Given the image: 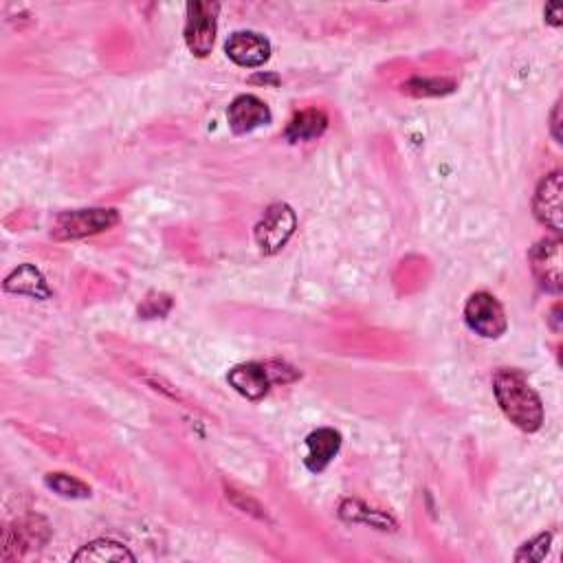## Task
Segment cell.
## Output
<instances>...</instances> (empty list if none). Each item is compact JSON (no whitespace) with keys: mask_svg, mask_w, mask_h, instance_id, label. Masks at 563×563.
<instances>
[{"mask_svg":"<svg viewBox=\"0 0 563 563\" xmlns=\"http://www.w3.org/2000/svg\"><path fill=\"white\" fill-rule=\"evenodd\" d=\"M493 392L500 410L517 429L533 434L544 425L542 399H539V394L531 388V383L526 381L520 370L502 368L495 372Z\"/></svg>","mask_w":563,"mask_h":563,"instance_id":"6da1fadb","label":"cell"},{"mask_svg":"<svg viewBox=\"0 0 563 563\" xmlns=\"http://www.w3.org/2000/svg\"><path fill=\"white\" fill-rule=\"evenodd\" d=\"M119 223V214L115 209H75V212H64L55 218L51 236L55 240H80L95 234H102L110 227Z\"/></svg>","mask_w":563,"mask_h":563,"instance_id":"7a4b0ae2","label":"cell"},{"mask_svg":"<svg viewBox=\"0 0 563 563\" xmlns=\"http://www.w3.org/2000/svg\"><path fill=\"white\" fill-rule=\"evenodd\" d=\"M218 3H203L194 0L187 5V20H185V44L196 58H207L214 49L216 31H218Z\"/></svg>","mask_w":563,"mask_h":563,"instance_id":"3957f363","label":"cell"},{"mask_svg":"<svg viewBox=\"0 0 563 563\" xmlns=\"http://www.w3.org/2000/svg\"><path fill=\"white\" fill-rule=\"evenodd\" d=\"M297 227V216L286 203H273L267 207L256 225V245L264 256L282 251L286 242L291 240Z\"/></svg>","mask_w":563,"mask_h":563,"instance_id":"277c9868","label":"cell"},{"mask_svg":"<svg viewBox=\"0 0 563 563\" xmlns=\"http://www.w3.org/2000/svg\"><path fill=\"white\" fill-rule=\"evenodd\" d=\"M465 322L484 339H498L506 333V313L500 300L491 293H473L465 306Z\"/></svg>","mask_w":563,"mask_h":563,"instance_id":"5b68a950","label":"cell"},{"mask_svg":"<svg viewBox=\"0 0 563 563\" xmlns=\"http://www.w3.org/2000/svg\"><path fill=\"white\" fill-rule=\"evenodd\" d=\"M531 269L542 289L550 293L561 291V240L544 238L531 249Z\"/></svg>","mask_w":563,"mask_h":563,"instance_id":"8992f818","label":"cell"},{"mask_svg":"<svg viewBox=\"0 0 563 563\" xmlns=\"http://www.w3.org/2000/svg\"><path fill=\"white\" fill-rule=\"evenodd\" d=\"M227 381L231 388L238 394L245 396L249 401H260L267 396L269 388L275 383L273 374V361L269 363H240L234 370L227 374Z\"/></svg>","mask_w":563,"mask_h":563,"instance_id":"52a82bcc","label":"cell"},{"mask_svg":"<svg viewBox=\"0 0 563 563\" xmlns=\"http://www.w3.org/2000/svg\"><path fill=\"white\" fill-rule=\"evenodd\" d=\"M225 51L238 66L258 69L271 58V42L258 31H236L229 36Z\"/></svg>","mask_w":563,"mask_h":563,"instance_id":"ba28073f","label":"cell"},{"mask_svg":"<svg viewBox=\"0 0 563 563\" xmlns=\"http://www.w3.org/2000/svg\"><path fill=\"white\" fill-rule=\"evenodd\" d=\"M561 190H563L561 172H553V174L544 176L542 183L537 185V192H535V198H533L535 218L544 227L553 229L555 234H561V227H563V223H561V218H563Z\"/></svg>","mask_w":563,"mask_h":563,"instance_id":"9c48e42d","label":"cell"},{"mask_svg":"<svg viewBox=\"0 0 563 563\" xmlns=\"http://www.w3.org/2000/svg\"><path fill=\"white\" fill-rule=\"evenodd\" d=\"M229 128L236 135H249V132L267 126L271 121V110L256 95H240L231 102L227 110Z\"/></svg>","mask_w":563,"mask_h":563,"instance_id":"30bf717a","label":"cell"},{"mask_svg":"<svg viewBox=\"0 0 563 563\" xmlns=\"http://www.w3.org/2000/svg\"><path fill=\"white\" fill-rule=\"evenodd\" d=\"M341 449V434L330 427L315 429L306 438V467L311 473H322Z\"/></svg>","mask_w":563,"mask_h":563,"instance_id":"8fae6325","label":"cell"},{"mask_svg":"<svg viewBox=\"0 0 563 563\" xmlns=\"http://www.w3.org/2000/svg\"><path fill=\"white\" fill-rule=\"evenodd\" d=\"M3 289L5 293L27 295L33 297V300H49L51 297L47 280H44V275L33 264H20L18 269L11 271L3 282Z\"/></svg>","mask_w":563,"mask_h":563,"instance_id":"7c38bea8","label":"cell"},{"mask_svg":"<svg viewBox=\"0 0 563 563\" xmlns=\"http://www.w3.org/2000/svg\"><path fill=\"white\" fill-rule=\"evenodd\" d=\"M326 128H328V117L324 110L308 108V110H302V113L293 115L289 126H286V130H284V137L291 143L315 141L324 135Z\"/></svg>","mask_w":563,"mask_h":563,"instance_id":"4fadbf2b","label":"cell"},{"mask_svg":"<svg viewBox=\"0 0 563 563\" xmlns=\"http://www.w3.org/2000/svg\"><path fill=\"white\" fill-rule=\"evenodd\" d=\"M339 515L348 522L368 524V526H374V528H381V531H394V528H396V522L392 520L390 515H385L377 509H368L366 504H361L357 500H346L344 504H341Z\"/></svg>","mask_w":563,"mask_h":563,"instance_id":"5bb4252c","label":"cell"},{"mask_svg":"<svg viewBox=\"0 0 563 563\" xmlns=\"http://www.w3.org/2000/svg\"><path fill=\"white\" fill-rule=\"evenodd\" d=\"M73 561H137L126 546L110 539H97V542L84 546L80 553L73 555Z\"/></svg>","mask_w":563,"mask_h":563,"instance_id":"9a60e30c","label":"cell"},{"mask_svg":"<svg viewBox=\"0 0 563 563\" xmlns=\"http://www.w3.org/2000/svg\"><path fill=\"white\" fill-rule=\"evenodd\" d=\"M44 484H47V487L53 493H58L60 498H66V500H86V498H91V487H88L86 482L69 476V473H60V471L47 473V478H44Z\"/></svg>","mask_w":563,"mask_h":563,"instance_id":"2e32d148","label":"cell"},{"mask_svg":"<svg viewBox=\"0 0 563 563\" xmlns=\"http://www.w3.org/2000/svg\"><path fill=\"white\" fill-rule=\"evenodd\" d=\"M403 91L414 97H438L456 91V82L447 77H414L403 84Z\"/></svg>","mask_w":563,"mask_h":563,"instance_id":"e0dca14e","label":"cell"},{"mask_svg":"<svg viewBox=\"0 0 563 563\" xmlns=\"http://www.w3.org/2000/svg\"><path fill=\"white\" fill-rule=\"evenodd\" d=\"M550 542H553V535L550 533H542L537 535L533 542H528L522 546L520 553L515 555V561H544L548 550H550Z\"/></svg>","mask_w":563,"mask_h":563,"instance_id":"ac0fdd59","label":"cell"},{"mask_svg":"<svg viewBox=\"0 0 563 563\" xmlns=\"http://www.w3.org/2000/svg\"><path fill=\"white\" fill-rule=\"evenodd\" d=\"M227 498H229L231 502H234L240 511L256 515V517H260V520H264V517H267V513H264L262 506H260L256 500L245 498V493H238V491H234V489H227Z\"/></svg>","mask_w":563,"mask_h":563,"instance_id":"d6986e66","label":"cell"},{"mask_svg":"<svg viewBox=\"0 0 563 563\" xmlns=\"http://www.w3.org/2000/svg\"><path fill=\"white\" fill-rule=\"evenodd\" d=\"M546 22L548 25H553V27H561V22H563V5L561 3H550L546 5Z\"/></svg>","mask_w":563,"mask_h":563,"instance_id":"ffe728a7","label":"cell"},{"mask_svg":"<svg viewBox=\"0 0 563 563\" xmlns=\"http://www.w3.org/2000/svg\"><path fill=\"white\" fill-rule=\"evenodd\" d=\"M559 126H561V102L555 104V110H553V124H550V130H553V137L557 139V143H561Z\"/></svg>","mask_w":563,"mask_h":563,"instance_id":"44dd1931","label":"cell"}]
</instances>
